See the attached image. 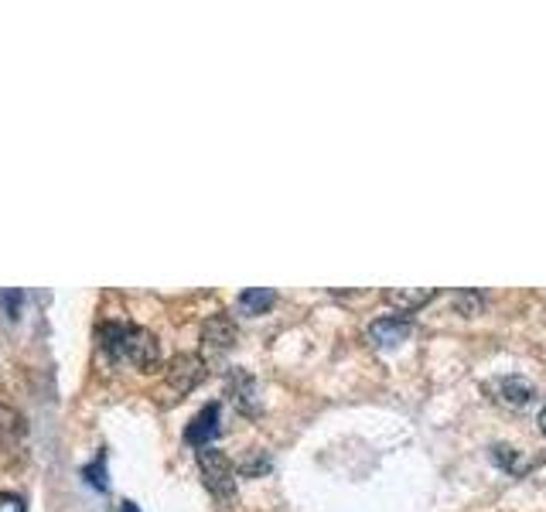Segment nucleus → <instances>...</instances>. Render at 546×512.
<instances>
[{
	"label": "nucleus",
	"instance_id": "39448f33",
	"mask_svg": "<svg viewBox=\"0 0 546 512\" xmlns=\"http://www.w3.org/2000/svg\"><path fill=\"white\" fill-rule=\"evenodd\" d=\"M407 335H410L407 318H379L369 325V342L379 345V349H393V345H400Z\"/></svg>",
	"mask_w": 546,
	"mask_h": 512
},
{
	"label": "nucleus",
	"instance_id": "1a4fd4ad",
	"mask_svg": "<svg viewBox=\"0 0 546 512\" xmlns=\"http://www.w3.org/2000/svg\"><path fill=\"white\" fill-rule=\"evenodd\" d=\"M21 434H24V417L14 407H4V403H0V448L14 444Z\"/></svg>",
	"mask_w": 546,
	"mask_h": 512
},
{
	"label": "nucleus",
	"instance_id": "f257e3e1",
	"mask_svg": "<svg viewBox=\"0 0 546 512\" xmlns=\"http://www.w3.org/2000/svg\"><path fill=\"white\" fill-rule=\"evenodd\" d=\"M106 352L117 355V359L134 362L137 369H154L161 362V349H157V338L140 325H103L99 328Z\"/></svg>",
	"mask_w": 546,
	"mask_h": 512
},
{
	"label": "nucleus",
	"instance_id": "2eb2a0df",
	"mask_svg": "<svg viewBox=\"0 0 546 512\" xmlns=\"http://www.w3.org/2000/svg\"><path fill=\"white\" fill-rule=\"evenodd\" d=\"M540 427H543V434H546V407H543V414H540Z\"/></svg>",
	"mask_w": 546,
	"mask_h": 512
},
{
	"label": "nucleus",
	"instance_id": "f8f14e48",
	"mask_svg": "<svg viewBox=\"0 0 546 512\" xmlns=\"http://www.w3.org/2000/svg\"><path fill=\"white\" fill-rule=\"evenodd\" d=\"M0 512H28L18 492H0Z\"/></svg>",
	"mask_w": 546,
	"mask_h": 512
},
{
	"label": "nucleus",
	"instance_id": "9d476101",
	"mask_svg": "<svg viewBox=\"0 0 546 512\" xmlns=\"http://www.w3.org/2000/svg\"><path fill=\"white\" fill-rule=\"evenodd\" d=\"M82 475H86V482H93L99 492H106V454L99 451V454H96V461H93V465H89Z\"/></svg>",
	"mask_w": 546,
	"mask_h": 512
},
{
	"label": "nucleus",
	"instance_id": "20e7f679",
	"mask_svg": "<svg viewBox=\"0 0 546 512\" xmlns=\"http://www.w3.org/2000/svg\"><path fill=\"white\" fill-rule=\"evenodd\" d=\"M219 403H209V407H202L198 414L192 417V424L185 427V441L192 444V448H209V441L215 434H219Z\"/></svg>",
	"mask_w": 546,
	"mask_h": 512
},
{
	"label": "nucleus",
	"instance_id": "ddd939ff",
	"mask_svg": "<svg viewBox=\"0 0 546 512\" xmlns=\"http://www.w3.org/2000/svg\"><path fill=\"white\" fill-rule=\"evenodd\" d=\"M21 291H7L4 294V311H7V315H11V318H18V308H21Z\"/></svg>",
	"mask_w": 546,
	"mask_h": 512
},
{
	"label": "nucleus",
	"instance_id": "0eeeda50",
	"mask_svg": "<svg viewBox=\"0 0 546 512\" xmlns=\"http://www.w3.org/2000/svg\"><path fill=\"white\" fill-rule=\"evenodd\" d=\"M205 342L212 345V349H229V345L236 342V328L233 321L226 315H215L209 318V325H205Z\"/></svg>",
	"mask_w": 546,
	"mask_h": 512
},
{
	"label": "nucleus",
	"instance_id": "f03ea898",
	"mask_svg": "<svg viewBox=\"0 0 546 512\" xmlns=\"http://www.w3.org/2000/svg\"><path fill=\"white\" fill-rule=\"evenodd\" d=\"M198 468H202L205 485L219 495V499H229L236 492V478H233V461L215 448H202L198 451Z\"/></svg>",
	"mask_w": 546,
	"mask_h": 512
},
{
	"label": "nucleus",
	"instance_id": "4468645a",
	"mask_svg": "<svg viewBox=\"0 0 546 512\" xmlns=\"http://www.w3.org/2000/svg\"><path fill=\"white\" fill-rule=\"evenodd\" d=\"M120 512H140V509L134 506V502H123V506H120Z\"/></svg>",
	"mask_w": 546,
	"mask_h": 512
},
{
	"label": "nucleus",
	"instance_id": "9b49d317",
	"mask_svg": "<svg viewBox=\"0 0 546 512\" xmlns=\"http://www.w3.org/2000/svg\"><path fill=\"white\" fill-rule=\"evenodd\" d=\"M386 297H390L393 304H400V308H413V304H424V301H430V297H434V291H417V294H407V291H390Z\"/></svg>",
	"mask_w": 546,
	"mask_h": 512
},
{
	"label": "nucleus",
	"instance_id": "6e6552de",
	"mask_svg": "<svg viewBox=\"0 0 546 512\" xmlns=\"http://www.w3.org/2000/svg\"><path fill=\"white\" fill-rule=\"evenodd\" d=\"M495 393H499V403H506V407H523V403L533 396V386L526 383V379H502L499 386H495Z\"/></svg>",
	"mask_w": 546,
	"mask_h": 512
},
{
	"label": "nucleus",
	"instance_id": "7ed1b4c3",
	"mask_svg": "<svg viewBox=\"0 0 546 512\" xmlns=\"http://www.w3.org/2000/svg\"><path fill=\"white\" fill-rule=\"evenodd\" d=\"M202 379H205V362L198 359V355H178L168 369V390L175 396H185L192 393Z\"/></svg>",
	"mask_w": 546,
	"mask_h": 512
},
{
	"label": "nucleus",
	"instance_id": "423d86ee",
	"mask_svg": "<svg viewBox=\"0 0 546 512\" xmlns=\"http://www.w3.org/2000/svg\"><path fill=\"white\" fill-rule=\"evenodd\" d=\"M273 301H277V294L270 291V287H253V291H243L239 294V311L243 315H267L273 308Z\"/></svg>",
	"mask_w": 546,
	"mask_h": 512
}]
</instances>
